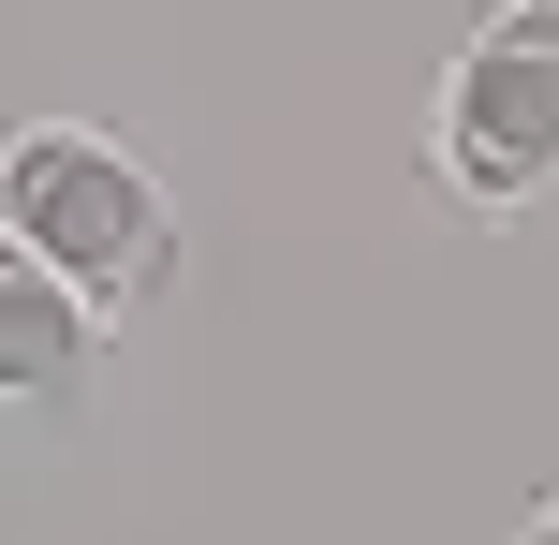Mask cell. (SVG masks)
Returning a JSON list of instances; mask_svg holds the SVG:
<instances>
[{"instance_id": "obj_2", "label": "cell", "mask_w": 559, "mask_h": 545, "mask_svg": "<svg viewBox=\"0 0 559 545\" xmlns=\"http://www.w3.org/2000/svg\"><path fill=\"white\" fill-rule=\"evenodd\" d=\"M427 177L472 222H515L531 192H559V0L472 15V45L427 88Z\"/></svg>"}, {"instance_id": "obj_1", "label": "cell", "mask_w": 559, "mask_h": 545, "mask_svg": "<svg viewBox=\"0 0 559 545\" xmlns=\"http://www.w3.org/2000/svg\"><path fill=\"white\" fill-rule=\"evenodd\" d=\"M0 251L45 265L74 310H147V295L177 281V206L163 177L133 163L118 133H88V118H29L15 147H0Z\"/></svg>"}, {"instance_id": "obj_4", "label": "cell", "mask_w": 559, "mask_h": 545, "mask_svg": "<svg viewBox=\"0 0 559 545\" xmlns=\"http://www.w3.org/2000/svg\"><path fill=\"white\" fill-rule=\"evenodd\" d=\"M515 545H559V501H531V531H515Z\"/></svg>"}, {"instance_id": "obj_3", "label": "cell", "mask_w": 559, "mask_h": 545, "mask_svg": "<svg viewBox=\"0 0 559 545\" xmlns=\"http://www.w3.org/2000/svg\"><path fill=\"white\" fill-rule=\"evenodd\" d=\"M104 354H118V324H104V310H74L45 265L0 251V428H45V413H74L88 383H104Z\"/></svg>"}]
</instances>
